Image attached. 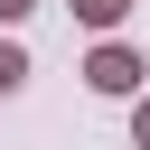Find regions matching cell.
<instances>
[{
    "label": "cell",
    "mask_w": 150,
    "mask_h": 150,
    "mask_svg": "<svg viewBox=\"0 0 150 150\" xmlns=\"http://www.w3.org/2000/svg\"><path fill=\"white\" fill-rule=\"evenodd\" d=\"M141 75H150V66H141L131 47H94V56H84V84H94V94H131Z\"/></svg>",
    "instance_id": "1"
},
{
    "label": "cell",
    "mask_w": 150,
    "mask_h": 150,
    "mask_svg": "<svg viewBox=\"0 0 150 150\" xmlns=\"http://www.w3.org/2000/svg\"><path fill=\"white\" fill-rule=\"evenodd\" d=\"M19 84H28V56H19L9 38H0V94H19Z\"/></svg>",
    "instance_id": "2"
},
{
    "label": "cell",
    "mask_w": 150,
    "mask_h": 150,
    "mask_svg": "<svg viewBox=\"0 0 150 150\" xmlns=\"http://www.w3.org/2000/svg\"><path fill=\"white\" fill-rule=\"evenodd\" d=\"M122 9H131V0H75V19H84V28H112Z\"/></svg>",
    "instance_id": "3"
},
{
    "label": "cell",
    "mask_w": 150,
    "mask_h": 150,
    "mask_svg": "<svg viewBox=\"0 0 150 150\" xmlns=\"http://www.w3.org/2000/svg\"><path fill=\"white\" fill-rule=\"evenodd\" d=\"M131 141H141V150H150V103H141V112H131Z\"/></svg>",
    "instance_id": "4"
},
{
    "label": "cell",
    "mask_w": 150,
    "mask_h": 150,
    "mask_svg": "<svg viewBox=\"0 0 150 150\" xmlns=\"http://www.w3.org/2000/svg\"><path fill=\"white\" fill-rule=\"evenodd\" d=\"M28 9H38V0H0V19H28Z\"/></svg>",
    "instance_id": "5"
}]
</instances>
